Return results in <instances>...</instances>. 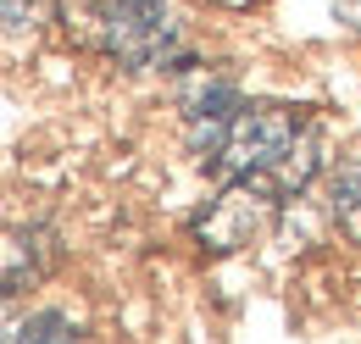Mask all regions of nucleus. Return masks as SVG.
Returning <instances> with one entry per match:
<instances>
[{
    "instance_id": "obj_1",
    "label": "nucleus",
    "mask_w": 361,
    "mask_h": 344,
    "mask_svg": "<svg viewBox=\"0 0 361 344\" xmlns=\"http://www.w3.org/2000/svg\"><path fill=\"white\" fill-rule=\"evenodd\" d=\"M189 145L228 183H250L272 200L300 195L317 178V161H322L317 123L289 111V106H239L228 117L189 123Z\"/></svg>"
},
{
    "instance_id": "obj_2",
    "label": "nucleus",
    "mask_w": 361,
    "mask_h": 344,
    "mask_svg": "<svg viewBox=\"0 0 361 344\" xmlns=\"http://www.w3.org/2000/svg\"><path fill=\"white\" fill-rule=\"evenodd\" d=\"M94 44L128 73H156L183 56L178 17L167 0H100L94 6Z\"/></svg>"
},
{
    "instance_id": "obj_3",
    "label": "nucleus",
    "mask_w": 361,
    "mask_h": 344,
    "mask_svg": "<svg viewBox=\"0 0 361 344\" xmlns=\"http://www.w3.org/2000/svg\"><path fill=\"white\" fill-rule=\"evenodd\" d=\"M272 206H278V200L262 195V189H250V183H228L223 195L195 216V239H200V250H212V256L250 250V245L272 228Z\"/></svg>"
},
{
    "instance_id": "obj_4",
    "label": "nucleus",
    "mask_w": 361,
    "mask_h": 344,
    "mask_svg": "<svg viewBox=\"0 0 361 344\" xmlns=\"http://www.w3.org/2000/svg\"><path fill=\"white\" fill-rule=\"evenodd\" d=\"M56 261L50 228H11L6 233V295H23L28 283H39Z\"/></svg>"
},
{
    "instance_id": "obj_5",
    "label": "nucleus",
    "mask_w": 361,
    "mask_h": 344,
    "mask_svg": "<svg viewBox=\"0 0 361 344\" xmlns=\"http://www.w3.org/2000/svg\"><path fill=\"white\" fill-rule=\"evenodd\" d=\"M328 211L339 222V233L361 245V161H339L328 172Z\"/></svg>"
},
{
    "instance_id": "obj_6",
    "label": "nucleus",
    "mask_w": 361,
    "mask_h": 344,
    "mask_svg": "<svg viewBox=\"0 0 361 344\" xmlns=\"http://www.w3.org/2000/svg\"><path fill=\"white\" fill-rule=\"evenodd\" d=\"M6 344H73V317L67 311H34L28 322L11 328Z\"/></svg>"
},
{
    "instance_id": "obj_7",
    "label": "nucleus",
    "mask_w": 361,
    "mask_h": 344,
    "mask_svg": "<svg viewBox=\"0 0 361 344\" xmlns=\"http://www.w3.org/2000/svg\"><path fill=\"white\" fill-rule=\"evenodd\" d=\"M334 11H339L345 28H361V0H334Z\"/></svg>"
}]
</instances>
